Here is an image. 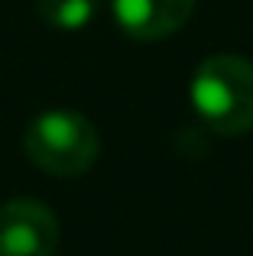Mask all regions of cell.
<instances>
[{
  "mask_svg": "<svg viewBox=\"0 0 253 256\" xmlns=\"http://www.w3.org/2000/svg\"><path fill=\"white\" fill-rule=\"evenodd\" d=\"M192 107L218 136H240L253 130V62L218 52L198 65L192 78Z\"/></svg>",
  "mask_w": 253,
  "mask_h": 256,
  "instance_id": "6da1fadb",
  "label": "cell"
},
{
  "mask_svg": "<svg viewBox=\"0 0 253 256\" xmlns=\"http://www.w3.org/2000/svg\"><path fill=\"white\" fill-rule=\"evenodd\" d=\"M23 150L42 172L72 178L94 166L101 152V136L84 114L49 107L30 120L23 133Z\"/></svg>",
  "mask_w": 253,
  "mask_h": 256,
  "instance_id": "7a4b0ae2",
  "label": "cell"
},
{
  "mask_svg": "<svg viewBox=\"0 0 253 256\" xmlns=\"http://www.w3.org/2000/svg\"><path fill=\"white\" fill-rule=\"evenodd\" d=\"M58 220L52 208L32 198L0 204V256H56Z\"/></svg>",
  "mask_w": 253,
  "mask_h": 256,
  "instance_id": "3957f363",
  "label": "cell"
},
{
  "mask_svg": "<svg viewBox=\"0 0 253 256\" xmlns=\"http://www.w3.org/2000/svg\"><path fill=\"white\" fill-rule=\"evenodd\" d=\"M114 20L130 39L156 42L188 23L195 0H114Z\"/></svg>",
  "mask_w": 253,
  "mask_h": 256,
  "instance_id": "277c9868",
  "label": "cell"
},
{
  "mask_svg": "<svg viewBox=\"0 0 253 256\" xmlns=\"http://www.w3.org/2000/svg\"><path fill=\"white\" fill-rule=\"evenodd\" d=\"M101 0H36V13L46 26L58 32H82L94 23Z\"/></svg>",
  "mask_w": 253,
  "mask_h": 256,
  "instance_id": "5b68a950",
  "label": "cell"
}]
</instances>
